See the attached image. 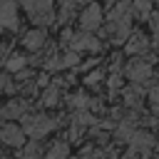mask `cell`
Segmentation results:
<instances>
[{
    "mask_svg": "<svg viewBox=\"0 0 159 159\" xmlns=\"http://www.w3.org/2000/svg\"><path fill=\"white\" fill-rule=\"evenodd\" d=\"M0 139H2L7 147H22V144H25V132H22V127H17V124H2V127H0Z\"/></svg>",
    "mask_w": 159,
    "mask_h": 159,
    "instance_id": "9c48e42d",
    "label": "cell"
},
{
    "mask_svg": "<svg viewBox=\"0 0 159 159\" xmlns=\"http://www.w3.org/2000/svg\"><path fill=\"white\" fill-rule=\"evenodd\" d=\"M119 84H122V82H119V75H112V77H109V87H112V92H114Z\"/></svg>",
    "mask_w": 159,
    "mask_h": 159,
    "instance_id": "603a6c76",
    "label": "cell"
},
{
    "mask_svg": "<svg viewBox=\"0 0 159 159\" xmlns=\"http://www.w3.org/2000/svg\"><path fill=\"white\" fill-rule=\"evenodd\" d=\"M152 30H154V37L159 42V15H154V20H152Z\"/></svg>",
    "mask_w": 159,
    "mask_h": 159,
    "instance_id": "7402d4cb",
    "label": "cell"
},
{
    "mask_svg": "<svg viewBox=\"0 0 159 159\" xmlns=\"http://www.w3.org/2000/svg\"><path fill=\"white\" fill-rule=\"evenodd\" d=\"M149 97H152V102H154V104H159V84H154V87L149 89Z\"/></svg>",
    "mask_w": 159,
    "mask_h": 159,
    "instance_id": "44dd1931",
    "label": "cell"
},
{
    "mask_svg": "<svg viewBox=\"0 0 159 159\" xmlns=\"http://www.w3.org/2000/svg\"><path fill=\"white\" fill-rule=\"evenodd\" d=\"M127 77L134 84H142L152 77V60H132L127 65Z\"/></svg>",
    "mask_w": 159,
    "mask_h": 159,
    "instance_id": "277c9868",
    "label": "cell"
},
{
    "mask_svg": "<svg viewBox=\"0 0 159 159\" xmlns=\"http://www.w3.org/2000/svg\"><path fill=\"white\" fill-rule=\"evenodd\" d=\"M149 7H152V0H137V2H134L137 15H142V17H147V15H149Z\"/></svg>",
    "mask_w": 159,
    "mask_h": 159,
    "instance_id": "ac0fdd59",
    "label": "cell"
},
{
    "mask_svg": "<svg viewBox=\"0 0 159 159\" xmlns=\"http://www.w3.org/2000/svg\"><path fill=\"white\" fill-rule=\"evenodd\" d=\"M55 124L57 122L52 117H47V114H27L22 119V132L30 134L32 139H42L45 134H50L55 129Z\"/></svg>",
    "mask_w": 159,
    "mask_h": 159,
    "instance_id": "7a4b0ae2",
    "label": "cell"
},
{
    "mask_svg": "<svg viewBox=\"0 0 159 159\" xmlns=\"http://www.w3.org/2000/svg\"><path fill=\"white\" fill-rule=\"evenodd\" d=\"M20 20H17V5L15 0H0V27L7 30H17Z\"/></svg>",
    "mask_w": 159,
    "mask_h": 159,
    "instance_id": "52a82bcc",
    "label": "cell"
},
{
    "mask_svg": "<svg viewBox=\"0 0 159 159\" xmlns=\"http://www.w3.org/2000/svg\"><path fill=\"white\" fill-rule=\"evenodd\" d=\"M124 97H127L129 104H139V99H142V89H139V87H132V89L124 92Z\"/></svg>",
    "mask_w": 159,
    "mask_h": 159,
    "instance_id": "e0dca14e",
    "label": "cell"
},
{
    "mask_svg": "<svg viewBox=\"0 0 159 159\" xmlns=\"http://www.w3.org/2000/svg\"><path fill=\"white\" fill-rule=\"evenodd\" d=\"M25 109H27V104H25V102H10V104L5 107V117L15 119V117H20Z\"/></svg>",
    "mask_w": 159,
    "mask_h": 159,
    "instance_id": "9a60e30c",
    "label": "cell"
},
{
    "mask_svg": "<svg viewBox=\"0 0 159 159\" xmlns=\"http://www.w3.org/2000/svg\"><path fill=\"white\" fill-rule=\"evenodd\" d=\"M154 147V137L149 134V132H134L132 134V139H129V154H127V159L129 157H137V154H149V149Z\"/></svg>",
    "mask_w": 159,
    "mask_h": 159,
    "instance_id": "5b68a950",
    "label": "cell"
},
{
    "mask_svg": "<svg viewBox=\"0 0 159 159\" xmlns=\"http://www.w3.org/2000/svg\"><path fill=\"white\" fill-rule=\"evenodd\" d=\"M45 45V30H30L27 35H25V47H30V50H40Z\"/></svg>",
    "mask_w": 159,
    "mask_h": 159,
    "instance_id": "8fae6325",
    "label": "cell"
},
{
    "mask_svg": "<svg viewBox=\"0 0 159 159\" xmlns=\"http://www.w3.org/2000/svg\"><path fill=\"white\" fill-rule=\"evenodd\" d=\"M42 154H40V144H37V139H32L30 144H25L22 147V154H20V159H40Z\"/></svg>",
    "mask_w": 159,
    "mask_h": 159,
    "instance_id": "4fadbf2b",
    "label": "cell"
},
{
    "mask_svg": "<svg viewBox=\"0 0 159 159\" xmlns=\"http://www.w3.org/2000/svg\"><path fill=\"white\" fill-rule=\"evenodd\" d=\"M7 70L10 72H15V70H22L25 67V57H20V55H12V57H7Z\"/></svg>",
    "mask_w": 159,
    "mask_h": 159,
    "instance_id": "2e32d148",
    "label": "cell"
},
{
    "mask_svg": "<svg viewBox=\"0 0 159 159\" xmlns=\"http://www.w3.org/2000/svg\"><path fill=\"white\" fill-rule=\"evenodd\" d=\"M102 77H104V75H102V72H89V75H87V80H84V82H87V84H92V87H94V84H99V82H102Z\"/></svg>",
    "mask_w": 159,
    "mask_h": 159,
    "instance_id": "ffe728a7",
    "label": "cell"
},
{
    "mask_svg": "<svg viewBox=\"0 0 159 159\" xmlns=\"http://www.w3.org/2000/svg\"><path fill=\"white\" fill-rule=\"evenodd\" d=\"M124 45H127V52H129V55H142V52H147V47H149L147 37H144L142 32H134V35H129Z\"/></svg>",
    "mask_w": 159,
    "mask_h": 159,
    "instance_id": "30bf717a",
    "label": "cell"
},
{
    "mask_svg": "<svg viewBox=\"0 0 159 159\" xmlns=\"http://www.w3.org/2000/svg\"><path fill=\"white\" fill-rule=\"evenodd\" d=\"M0 159H2V157H0Z\"/></svg>",
    "mask_w": 159,
    "mask_h": 159,
    "instance_id": "cb8c5ba5",
    "label": "cell"
},
{
    "mask_svg": "<svg viewBox=\"0 0 159 159\" xmlns=\"http://www.w3.org/2000/svg\"><path fill=\"white\" fill-rule=\"evenodd\" d=\"M80 25H82L84 32H92V30H97V27L102 25V10H99L97 2H92V5H87V7L82 10V15H80Z\"/></svg>",
    "mask_w": 159,
    "mask_h": 159,
    "instance_id": "8992f818",
    "label": "cell"
},
{
    "mask_svg": "<svg viewBox=\"0 0 159 159\" xmlns=\"http://www.w3.org/2000/svg\"><path fill=\"white\" fill-rule=\"evenodd\" d=\"M27 15L37 22V25H50L55 20V12H52V0H22Z\"/></svg>",
    "mask_w": 159,
    "mask_h": 159,
    "instance_id": "3957f363",
    "label": "cell"
},
{
    "mask_svg": "<svg viewBox=\"0 0 159 159\" xmlns=\"http://www.w3.org/2000/svg\"><path fill=\"white\" fill-rule=\"evenodd\" d=\"M42 159H70V147L65 142H57L50 147V152L42 157Z\"/></svg>",
    "mask_w": 159,
    "mask_h": 159,
    "instance_id": "7c38bea8",
    "label": "cell"
},
{
    "mask_svg": "<svg viewBox=\"0 0 159 159\" xmlns=\"http://www.w3.org/2000/svg\"><path fill=\"white\" fill-rule=\"evenodd\" d=\"M57 99H60V87H57V84L47 87L45 94H42V102H45L47 107H52V104H57Z\"/></svg>",
    "mask_w": 159,
    "mask_h": 159,
    "instance_id": "5bb4252c",
    "label": "cell"
},
{
    "mask_svg": "<svg viewBox=\"0 0 159 159\" xmlns=\"http://www.w3.org/2000/svg\"><path fill=\"white\" fill-rule=\"evenodd\" d=\"M129 25H132V5H129V0H119V5L112 7L109 22H107V30H109L112 40L114 42H127Z\"/></svg>",
    "mask_w": 159,
    "mask_h": 159,
    "instance_id": "6da1fadb",
    "label": "cell"
},
{
    "mask_svg": "<svg viewBox=\"0 0 159 159\" xmlns=\"http://www.w3.org/2000/svg\"><path fill=\"white\" fill-rule=\"evenodd\" d=\"M77 60H80L77 52H67V55L60 60V70H62V67H70V65H77Z\"/></svg>",
    "mask_w": 159,
    "mask_h": 159,
    "instance_id": "d6986e66",
    "label": "cell"
},
{
    "mask_svg": "<svg viewBox=\"0 0 159 159\" xmlns=\"http://www.w3.org/2000/svg\"><path fill=\"white\" fill-rule=\"evenodd\" d=\"M65 40L72 45V50H75V52H77V50H92V52H97V50H99V40H97V37H92L89 32H82V35L65 32Z\"/></svg>",
    "mask_w": 159,
    "mask_h": 159,
    "instance_id": "ba28073f",
    "label": "cell"
}]
</instances>
